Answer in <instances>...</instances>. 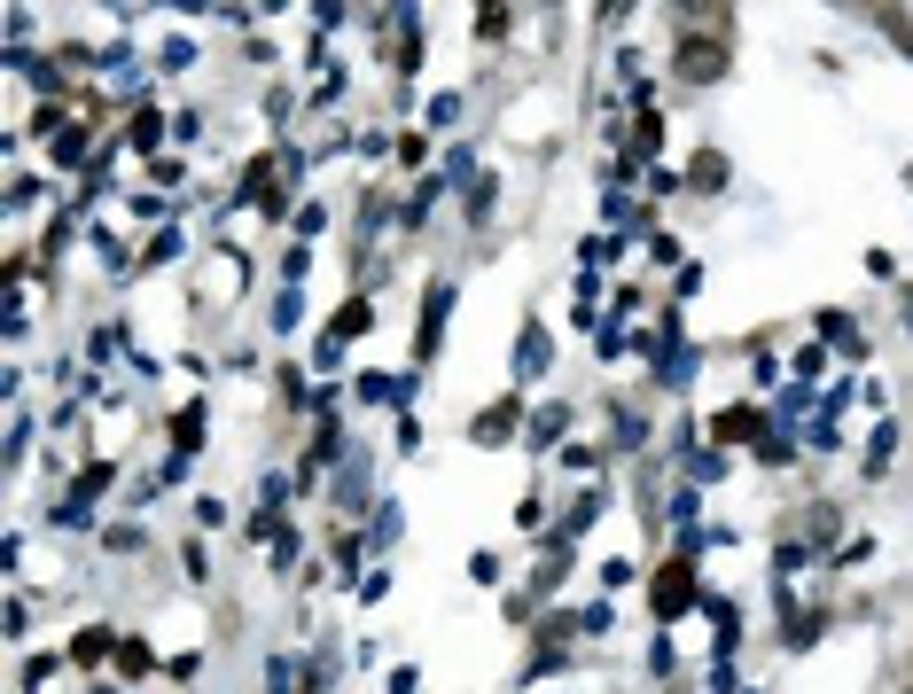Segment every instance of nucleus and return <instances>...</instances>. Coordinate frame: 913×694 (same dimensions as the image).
<instances>
[{
  "label": "nucleus",
  "instance_id": "nucleus-16",
  "mask_svg": "<svg viewBox=\"0 0 913 694\" xmlns=\"http://www.w3.org/2000/svg\"><path fill=\"white\" fill-rule=\"evenodd\" d=\"M469 219H492V180H469Z\"/></svg>",
  "mask_w": 913,
  "mask_h": 694
},
{
  "label": "nucleus",
  "instance_id": "nucleus-7",
  "mask_svg": "<svg viewBox=\"0 0 913 694\" xmlns=\"http://www.w3.org/2000/svg\"><path fill=\"white\" fill-rule=\"evenodd\" d=\"M516 421H524L516 398H501V406H484V414L469 421V438H476V445H508V438H516Z\"/></svg>",
  "mask_w": 913,
  "mask_h": 694
},
{
  "label": "nucleus",
  "instance_id": "nucleus-5",
  "mask_svg": "<svg viewBox=\"0 0 913 694\" xmlns=\"http://www.w3.org/2000/svg\"><path fill=\"white\" fill-rule=\"evenodd\" d=\"M711 438L718 445H758L766 438V414L758 406H726V414H711Z\"/></svg>",
  "mask_w": 913,
  "mask_h": 694
},
{
  "label": "nucleus",
  "instance_id": "nucleus-9",
  "mask_svg": "<svg viewBox=\"0 0 913 694\" xmlns=\"http://www.w3.org/2000/svg\"><path fill=\"white\" fill-rule=\"evenodd\" d=\"M609 445H617V453H640V445H648V421H640V414H617Z\"/></svg>",
  "mask_w": 913,
  "mask_h": 694
},
{
  "label": "nucleus",
  "instance_id": "nucleus-11",
  "mask_svg": "<svg viewBox=\"0 0 913 694\" xmlns=\"http://www.w3.org/2000/svg\"><path fill=\"white\" fill-rule=\"evenodd\" d=\"M360 328H375V305H344L337 328H328V343H344V335H360Z\"/></svg>",
  "mask_w": 913,
  "mask_h": 694
},
{
  "label": "nucleus",
  "instance_id": "nucleus-17",
  "mask_svg": "<svg viewBox=\"0 0 913 694\" xmlns=\"http://www.w3.org/2000/svg\"><path fill=\"white\" fill-rule=\"evenodd\" d=\"M820 640V617H789V648H812Z\"/></svg>",
  "mask_w": 913,
  "mask_h": 694
},
{
  "label": "nucleus",
  "instance_id": "nucleus-14",
  "mask_svg": "<svg viewBox=\"0 0 913 694\" xmlns=\"http://www.w3.org/2000/svg\"><path fill=\"white\" fill-rule=\"evenodd\" d=\"M266 694H297V663H289V656L266 663Z\"/></svg>",
  "mask_w": 913,
  "mask_h": 694
},
{
  "label": "nucleus",
  "instance_id": "nucleus-2",
  "mask_svg": "<svg viewBox=\"0 0 913 694\" xmlns=\"http://www.w3.org/2000/svg\"><path fill=\"white\" fill-rule=\"evenodd\" d=\"M672 63H680V78H688V86H718V78H726V40L695 32V40H680V55H672Z\"/></svg>",
  "mask_w": 913,
  "mask_h": 694
},
{
  "label": "nucleus",
  "instance_id": "nucleus-12",
  "mask_svg": "<svg viewBox=\"0 0 913 694\" xmlns=\"http://www.w3.org/2000/svg\"><path fill=\"white\" fill-rule=\"evenodd\" d=\"M562 429H570V414H562V406H539V414H531V438H539V445H554Z\"/></svg>",
  "mask_w": 913,
  "mask_h": 694
},
{
  "label": "nucleus",
  "instance_id": "nucleus-3",
  "mask_svg": "<svg viewBox=\"0 0 913 694\" xmlns=\"http://www.w3.org/2000/svg\"><path fill=\"white\" fill-rule=\"evenodd\" d=\"M656 383H663V390H688V383H695V352H688V335H680V328L656 343Z\"/></svg>",
  "mask_w": 913,
  "mask_h": 694
},
{
  "label": "nucleus",
  "instance_id": "nucleus-10",
  "mask_svg": "<svg viewBox=\"0 0 913 694\" xmlns=\"http://www.w3.org/2000/svg\"><path fill=\"white\" fill-rule=\"evenodd\" d=\"M173 445H180V461H188V453L204 445V406H188V414L173 421Z\"/></svg>",
  "mask_w": 913,
  "mask_h": 694
},
{
  "label": "nucleus",
  "instance_id": "nucleus-13",
  "mask_svg": "<svg viewBox=\"0 0 913 694\" xmlns=\"http://www.w3.org/2000/svg\"><path fill=\"white\" fill-rule=\"evenodd\" d=\"M125 141H133V148H156V141H164V118H156V110H141V118L125 125Z\"/></svg>",
  "mask_w": 913,
  "mask_h": 694
},
{
  "label": "nucleus",
  "instance_id": "nucleus-6",
  "mask_svg": "<svg viewBox=\"0 0 913 694\" xmlns=\"http://www.w3.org/2000/svg\"><path fill=\"white\" fill-rule=\"evenodd\" d=\"M547 367H554V343H547V328H539V320H524V335H516V375H524V383H539Z\"/></svg>",
  "mask_w": 913,
  "mask_h": 694
},
{
  "label": "nucleus",
  "instance_id": "nucleus-1",
  "mask_svg": "<svg viewBox=\"0 0 913 694\" xmlns=\"http://www.w3.org/2000/svg\"><path fill=\"white\" fill-rule=\"evenodd\" d=\"M648 601H656V625H680L688 601H695V570H688V562H663L656 585H648Z\"/></svg>",
  "mask_w": 913,
  "mask_h": 694
},
{
  "label": "nucleus",
  "instance_id": "nucleus-15",
  "mask_svg": "<svg viewBox=\"0 0 913 694\" xmlns=\"http://www.w3.org/2000/svg\"><path fill=\"white\" fill-rule=\"evenodd\" d=\"M78 156H87V133L63 125V133H55V164H78Z\"/></svg>",
  "mask_w": 913,
  "mask_h": 694
},
{
  "label": "nucleus",
  "instance_id": "nucleus-4",
  "mask_svg": "<svg viewBox=\"0 0 913 694\" xmlns=\"http://www.w3.org/2000/svg\"><path fill=\"white\" fill-rule=\"evenodd\" d=\"M446 312H453V289L438 282V289H430V305H422V328H414V360H422V367L438 360V335H446Z\"/></svg>",
  "mask_w": 913,
  "mask_h": 694
},
{
  "label": "nucleus",
  "instance_id": "nucleus-8",
  "mask_svg": "<svg viewBox=\"0 0 913 694\" xmlns=\"http://www.w3.org/2000/svg\"><path fill=\"white\" fill-rule=\"evenodd\" d=\"M688 180H695V188H726V156H718V148H703V156L688 164Z\"/></svg>",
  "mask_w": 913,
  "mask_h": 694
}]
</instances>
